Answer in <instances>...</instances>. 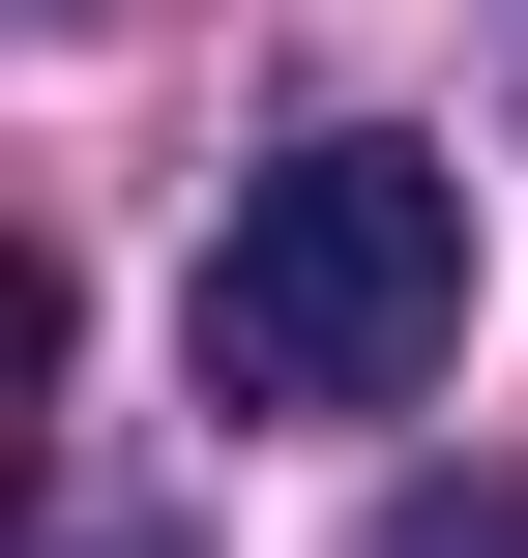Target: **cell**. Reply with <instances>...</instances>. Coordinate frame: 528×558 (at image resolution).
<instances>
[{
    "instance_id": "obj_1",
    "label": "cell",
    "mask_w": 528,
    "mask_h": 558,
    "mask_svg": "<svg viewBox=\"0 0 528 558\" xmlns=\"http://www.w3.org/2000/svg\"><path fill=\"white\" fill-rule=\"evenodd\" d=\"M441 353H470V147L412 118L265 147L206 235V412H412Z\"/></svg>"
},
{
    "instance_id": "obj_2",
    "label": "cell",
    "mask_w": 528,
    "mask_h": 558,
    "mask_svg": "<svg viewBox=\"0 0 528 558\" xmlns=\"http://www.w3.org/2000/svg\"><path fill=\"white\" fill-rule=\"evenodd\" d=\"M88 558H118V530H88Z\"/></svg>"
}]
</instances>
